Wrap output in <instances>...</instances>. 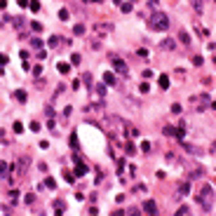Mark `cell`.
I'll return each mask as SVG.
<instances>
[{"label": "cell", "instance_id": "cb8c5ba5", "mask_svg": "<svg viewBox=\"0 0 216 216\" xmlns=\"http://www.w3.org/2000/svg\"><path fill=\"white\" fill-rule=\"evenodd\" d=\"M176 214H190V207H179V209H176Z\"/></svg>", "mask_w": 216, "mask_h": 216}, {"label": "cell", "instance_id": "2e32d148", "mask_svg": "<svg viewBox=\"0 0 216 216\" xmlns=\"http://www.w3.org/2000/svg\"><path fill=\"white\" fill-rule=\"evenodd\" d=\"M179 40L183 42V45H190V35L188 33H179Z\"/></svg>", "mask_w": 216, "mask_h": 216}, {"label": "cell", "instance_id": "9a60e30c", "mask_svg": "<svg viewBox=\"0 0 216 216\" xmlns=\"http://www.w3.org/2000/svg\"><path fill=\"white\" fill-rule=\"evenodd\" d=\"M73 33H75V35H85V26H82V24H75V26H73Z\"/></svg>", "mask_w": 216, "mask_h": 216}, {"label": "cell", "instance_id": "d6986e66", "mask_svg": "<svg viewBox=\"0 0 216 216\" xmlns=\"http://www.w3.org/2000/svg\"><path fill=\"white\" fill-rule=\"evenodd\" d=\"M45 188H57V181L54 179H45Z\"/></svg>", "mask_w": 216, "mask_h": 216}, {"label": "cell", "instance_id": "7c38bea8", "mask_svg": "<svg viewBox=\"0 0 216 216\" xmlns=\"http://www.w3.org/2000/svg\"><path fill=\"white\" fill-rule=\"evenodd\" d=\"M120 10L125 12V14H129V12H132L134 7H132V2H120Z\"/></svg>", "mask_w": 216, "mask_h": 216}, {"label": "cell", "instance_id": "9c48e42d", "mask_svg": "<svg viewBox=\"0 0 216 216\" xmlns=\"http://www.w3.org/2000/svg\"><path fill=\"white\" fill-rule=\"evenodd\" d=\"M155 209H158V207H155V202H153V200H148V202H143V211H150V214H153Z\"/></svg>", "mask_w": 216, "mask_h": 216}, {"label": "cell", "instance_id": "e0dca14e", "mask_svg": "<svg viewBox=\"0 0 216 216\" xmlns=\"http://www.w3.org/2000/svg\"><path fill=\"white\" fill-rule=\"evenodd\" d=\"M28 5H31V10H33V12H40V2H38V0H31Z\"/></svg>", "mask_w": 216, "mask_h": 216}, {"label": "cell", "instance_id": "7a4b0ae2", "mask_svg": "<svg viewBox=\"0 0 216 216\" xmlns=\"http://www.w3.org/2000/svg\"><path fill=\"white\" fill-rule=\"evenodd\" d=\"M214 197V190H211V186H202V190H200V205L205 207L207 211H209V200Z\"/></svg>", "mask_w": 216, "mask_h": 216}, {"label": "cell", "instance_id": "ac0fdd59", "mask_svg": "<svg viewBox=\"0 0 216 216\" xmlns=\"http://www.w3.org/2000/svg\"><path fill=\"white\" fill-rule=\"evenodd\" d=\"M31 45H33L35 49H42V40H40V38H33V42H31Z\"/></svg>", "mask_w": 216, "mask_h": 216}, {"label": "cell", "instance_id": "44dd1931", "mask_svg": "<svg viewBox=\"0 0 216 216\" xmlns=\"http://www.w3.org/2000/svg\"><path fill=\"white\" fill-rule=\"evenodd\" d=\"M59 19H61V21L68 19V10H59Z\"/></svg>", "mask_w": 216, "mask_h": 216}, {"label": "cell", "instance_id": "f546056e", "mask_svg": "<svg viewBox=\"0 0 216 216\" xmlns=\"http://www.w3.org/2000/svg\"><path fill=\"white\" fill-rule=\"evenodd\" d=\"M31 132H40V125H38V122H31Z\"/></svg>", "mask_w": 216, "mask_h": 216}, {"label": "cell", "instance_id": "484cf974", "mask_svg": "<svg viewBox=\"0 0 216 216\" xmlns=\"http://www.w3.org/2000/svg\"><path fill=\"white\" fill-rule=\"evenodd\" d=\"M14 132H16V134L24 132V125H21V122H14Z\"/></svg>", "mask_w": 216, "mask_h": 216}, {"label": "cell", "instance_id": "836d02e7", "mask_svg": "<svg viewBox=\"0 0 216 216\" xmlns=\"http://www.w3.org/2000/svg\"><path fill=\"white\" fill-rule=\"evenodd\" d=\"M148 7H158V0H148Z\"/></svg>", "mask_w": 216, "mask_h": 216}, {"label": "cell", "instance_id": "5bb4252c", "mask_svg": "<svg viewBox=\"0 0 216 216\" xmlns=\"http://www.w3.org/2000/svg\"><path fill=\"white\" fill-rule=\"evenodd\" d=\"M103 82H106V85H115V75H113V73H106V75H103Z\"/></svg>", "mask_w": 216, "mask_h": 216}, {"label": "cell", "instance_id": "ba28073f", "mask_svg": "<svg viewBox=\"0 0 216 216\" xmlns=\"http://www.w3.org/2000/svg\"><path fill=\"white\" fill-rule=\"evenodd\" d=\"M183 148L188 150V153H193V155H202V148H195V146H190V143H183Z\"/></svg>", "mask_w": 216, "mask_h": 216}, {"label": "cell", "instance_id": "277c9868", "mask_svg": "<svg viewBox=\"0 0 216 216\" xmlns=\"http://www.w3.org/2000/svg\"><path fill=\"white\" fill-rule=\"evenodd\" d=\"M26 169H28V158L16 160V172H19V174H26Z\"/></svg>", "mask_w": 216, "mask_h": 216}, {"label": "cell", "instance_id": "d6a6232c", "mask_svg": "<svg viewBox=\"0 0 216 216\" xmlns=\"http://www.w3.org/2000/svg\"><path fill=\"white\" fill-rule=\"evenodd\" d=\"M16 2H19V5H21V7H26V5H28V2H31V0H16Z\"/></svg>", "mask_w": 216, "mask_h": 216}, {"label": "cell", "instance_id": "e575fe53", "mask_svg": "<svg viewBox=\"0 0 216 216\" xmlns=\"http://www.w3.org/2000/svg\"><path fill=\"white\" fill-rule=\"evenodd\" d=\"M113 2H115V5H120V2H122V0H113Z\"/></svg>", "mask_w": 216, "mask_h": 216}, {"label": "cell", "instance_id": "8fae6325", "mask_svg": "<svg viewBox=\"0 0 216 216\" xmlns=\"http://www.w3.org/2000/svg\"><path fill=\"white\" fill-rule=\"evenodd\" d=\"M57 68H59V73H63V75H66V73H68V71H71V66H68V63H57Z\"/></svg>", "mask_w": 216, "mask_h": 216}, {"label": "cell", "instance_id": "30bf717a", "mask_svg": "<svg viewBox=\"0 0 216 216\" xmlns=\"http://www.w3.org/2000/svg\"><path fill=\"white\" fill-rule=\"evenodd\" d=\"M179 190H181V195H188V193H190V181L181 183V186H179Z\"/></svg>", "mask_w": 216, "mask_h": 216}, {"label": "cell", "instance_id": "1f68e13d", "mask_svg": "<svg viewBox=\"0 0 216 216\" xmlns=\"http://www.w3.org/2000/svg\"><path fill=\"white\" fill-rule=\"evenodd\" d=\"M5 63H7V57H5V54H0V66H5Z\"/></svg>", "mask_w": 216, "mask_h": 216}, {"label": "cell", "instance_id": "ffe728a7", "mask_svg": "<svg viewBox=\"0 0 216 216\" xmlns=\"http://www.w3.org/2000/svg\"><path fill=\"white\" fill-rule=\"evenodd\" d=\"M162 132H164V134H167V136H174V134H176V129H174V127H164Z\"/></svg>", "mask_w": 216, "mask_h": 216}, {"label": "cell", "instance_id": "8992f818", "mask_svg": "<svg viewBox=\"0 0 216 216\" xmlns=\"http://www.w3.org/2000/svg\"><path fill=\"white\" fill-rule=\"evenodd\" d=\"M75 162H78V164H75V176H85V174H87V167H85L80 160H75Z\"/></svg>", "mask_w": 216, "mask_h": 216}, {"label": "cell", "instance_id": "3957f363", "mask_svg": "<svg viewBox=\"0 0 216 216\" xmlns=\"http://www.w3.org/2000/svg\"><path fill=\"white\" fill-rule=\"evenodd\" d=\"M111 61H113V66H115L117 73H127V63L122 61L120 57H111Z\"/></svg>", "mask_w": 216, "mask_h": 216}, {"label": "cell", "instance_id": "4316f807", "mask_svg": "<svg viewBox=\"0 0 216 216\" xmlns=\"http://www.w3.org/2000/svg\"><path fill=\"white\" fill-rule=\"evenodd\" d=\"M14 96H16V99H19V101H26V92H16Z\"/></svg>", "mask_w": 216, "mask_h": 216}, {"label": "cell", "instance_id": "d590c367", "mask_svg": "<svg viewBox=\"0 0 216 216\" xmlns=\"http://www.w3.org/2000/svg\"><path fill=\"white\" fill-rule=\"evenodd\" d=\"M94 2H99V0H94Z\"/></svg>", "mask_w": 216, "mask_h": 216}, {"label": "cell", "instance_id": "f1b7e54d", "mask_svg": "<svg viewBox=\"0 0 216 216\" xmlns=\"http://www.w3.org/2000/svg\"><path fill=\"white\" fill-rule=\"evenodd\" d=\"M0 174H7V162H0Z\"/></svg>", "mask_w": 216, "mask_h": 216}, {"label": "cell", "instance_id": "8d00e7d4", "mask_svg": "<svg viewBox=\"0 0 216 216\" xmlns=\"http://www.w3.org/2000/svg\"><path fill=\"white\" fill-rule=\"evenodd\" d=\"M214 2H216V0H214Z\"/></svg>", "mask_w": 216, "mask_h": 216}, {"label": "cell", "instance_id": "603a6c76", "mask_svg": "<svg viewBox=\"0 0 216 216\" xmlns=\"http://www.w3.org/2000/svg\"><path fill=\"white\" fill-rule=\"evenodd\" d=\"M66 209V205H63V202H54V211H63Z\"/></svg>", "mask_w": 216, "mask_h": 216}, {"label": "cell", "instance_id": "4dcf8cb0", "mask_svg": "<svg viewBox=\"0 0 216 216\" xmlns=\"http://www.w3.org/2000/svg\"><path fill=\"white\" fill-rule=\"evenodd\" d=\"M35 202V195H26V205H33Z\"/></svg>", "mask_w": 216, "mask_h": 216}, {"label": "cell", "instance_id": "7402d4cb", "mask_svg": "<svg viewBox=\"0 0 216 216\" xmlns=\"http://www.w3.org/2000/svg\"><path fill=\"white\" fill-rule=\"evenodd\" d=\"M96 94H99V96H106V87H103V85H96Z\"/></svg>", "mask_w": 216, "mask_h": 216}, {"label": "cell", "instance_id": "6da1fadb", "mask_svg": "<svg viewBox=\"0 0 216 216\" xmlns=\"http://www.w3.org/2000/svg\"><path fill=\"white\" fill-rule=\"evenodd\" d=\"M148 28L150 31H167L169 28V16L164 12H153L148 19Z\"/></svg>", "mask_w": 216, "mask_h": 216}, {"label": "cell", "instance_id": "5b68a950", "mask_svg": "<svg viewBox=\"0 0 216 216\" xmlns=\"http://www.w3.org/2000/svg\"><path fill=\"white\" fill-rule=\"evenodd\" d=\"M162 49H167V52H172V49L176 47V40H172V38H167V40H162V45H160Z\"/></svg>", "mask_w": 216, "mask_h": 216}, {"label": "cell", "instance_id": "4fadbf2b", "mask_svg": "<svg viewBox=\"0 0 216 216\" xmlns=\"http://www.w3.org/2000/svg\"><path fill=\"white\" fill-rule=\"evenodd\" d=\"M160 87H162V90H169V78L167 75H160Z\"/></svg>", "mask_w": 216, "mask_h": 216}, {"label": "cell", "instance_id": "52a82bcc", "mask_svg": "<svg viewBox=\"0 0 216 216\" xmlns=\"http://www.w3.org/2000/svg\"><path fill=\"white\" fill-rule=\"evenodd\" d=\"M193 2V7H195L197 14H202V10H205V0H190Z\"/></svg>", "mask_w": 216, "mask_h": 216}, {"label": "cell", "instance_id": "d4e9b609", "mask_svg": "<svg viewBox=\"0 0 216 216\" xmlns=\"http://www.w3.org/2000/svg\"><path fill=\"white\" fill-rule=\"evenodd\" d=\"M57 45H59V38L52 35V38H49V47H57Z\"/></svg>", "mask_w": 216, "mask_h": 216}, {"label": "cell", "instance_id": "83f0119b", "mask_svg": "<svg viewBox=\"0 0 216 216\" xmlns=\"http://www.w3.org/2000/svg\"><path fill=\"white\" fill-rule=\"evenodd\" d=\"M31 28H33V31H38V33L42 31V26H40V24H38V21H33V24H31Z\"/></svg>", "mask_w": 216, "mask_h": 216}]
</instances>
